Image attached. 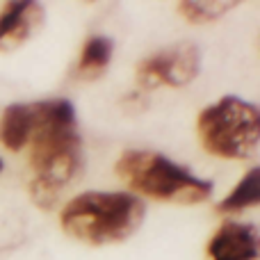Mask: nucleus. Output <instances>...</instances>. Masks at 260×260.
<instances>
[{"instance_id": "obj_1", "label": "nucleus", "mask_w": 260, "mask_h": 260, "mask_svg": "<svg viewBox=\"0 0 260 260\" xmlns=\"http://www.w3.org/2000/svg\"><path fill=\"white\" fill-rule=\"evenodd\" d=\"M35 126L30 135V194L39 208H53L59 192L80 169V137L76 110L69 101L32 103Z\"/></svg>"}, {"instance_id": "obj_2", "label": "nucleus", "mask_w": 260, "mask_h": 260, "mask_svg": "<svg viewBox=\"0 0 260 260\" xmlns=\"http://www.w3.org/2000/svg\"><path fill=\"white\" fill-rule=\"evenodd\" d=\"M144 203L126 192H85L62 208V229L85 244H112L130 238L144 221Z\"/></svg>"}, {"instance_id": "obj_3", "label": "nucleus", "mask_w": 260, "mask_h": 260, "mask_svg": "<svg viewBox=\"0 0 260 260\" xmlns=\"http://www.w3.org/2000/svg\"><path fill=\"white\" fill-rule=\"evenodd\" d=\"M114 169L133 192L146 194L157 201L192 206L206 201L212 194L210 180L199 178L189 169L155 151H126Z\"/></svg>"}, {"instance_id": "obj_4", "label": "nucleus", "mask_w": 260, "mask_h": 260, "mask_svg": "<svg viewBox=\"0 0 260 260\" xmlns=\"http://www.w3.org/2000/svg\"><path fill=\"white\" fill-rule=\"evenodd\" d=\"M199 137L208 153L219 157H251L260 139V112L256 105L224 96L199 114Z\"/></svg>"}, {"instance_id": "obj_5", "label": "nucleus", "mask_w": 260, "mask_h": 260, "mask_svg": "<svg viewBox=\"0 0 260 260\" xmlns=\"http://www.w3.org/2000/svg\"><path fill=\"white\" fill-rule=\"evenodd\" d=\"M199 73V50L194 44H178L142 59L137 67V85L142 89L183 87Z\"/></svg>"}, {"instance_id": "obj_6", "label": "nucleus", "mask_w": 260, "mask_h": 260, "mask_svg": "<svg viewBox=\"0 0 260 260\" xmlns=\"http://www.w3.org/2000/svg\"><path fill=\"white\" fill-rule=\"evenodd\" d=\"M210 260H256L258 258V231L253 224H224L208 242Z\"/></svg>"}, {"instance_id": "obj_7", "label": "nucleus", "mask_w": 260, "mask_h": 260, "mask_svg": "<svg viewBox=\"0 0 260 260\" xmlns=\"http://www.w3.org/2000/svg\"><path fill=\"white\" fill-rule=\"evenodd\" d=\"M44 21V7L30 0L7 3L0 12V50H12L21 46L35 27Z\"/></svg>"}, {"instance_id": "obj_8", "label": "nucleus", "mask_w": 260, "mask_h": 260, "mask_svg": "<svg viewBox=\"0 0 260 260\" xmlns=\"http://www.w3.org/2000/svg\"><path fill=\"white\" fill-rule=\"evenodd\" d=\"M35 126V110L32 103H14L5 108L0 117V144L9 151H21L27 146Z\"/></svg>"}, {"instance_id": "obj_9", "label": "nucleus", "mask_w": 260, "mask_h": 260, "mask_svg": "<svg viewBox=\"0 0 260 260\" xmlns=\"http://www.w3.org/2000/svg\"><path fill=\"white\" fill-rule=\"evenodd\" d=\"M114 44L108 37H91L82 46V55L76 64V78L78 80H96L105 73L110 59H112Z\"/></svg>"}, {"instance_id": "obj_10", "label": "nucleus", "mask_w": 260, "mask_h": 260, "mask_svg": "<svg viewBox=\"0 0 260 260\" xmlns=\"http://www.w3.org/2000/svg\"><path fill=\"white\" fill-rule=\"evenodd\" d=\"M258 201H260V169L253 167V169L247 171V176L235 185L233 192L217 206V210L235 212V210H244V208L258 206Z\"/></svg>"}, {"instance_id": "obj_11", "label": "nucleus", "mask_w": 260, "mask_h": 260, "mask_svg": "<svg viewBox=\"0 0 260 260\" xmlns=\"http://www.w3.org/2000/svg\"><path fill=\"white\" fill-rule=\"evenodd\" d=\"M235 0H208V3H197V0H187V3H180L178 9L187 21L192 23H210L217 21L219 16H224L229 9L235 7Z\"/></svg>"}, {"instance_id": "obj_12", "label": "nucleus", "mask_w": 260, "mask_h": 260, "mask_svg": "<svg viewBox=\"0 0 260 260\" xmlns=\"http://www.w3.org/2000/svg\"><path fill=\"white\" fill-rule=\"evenodd\" d=\"M3 167H5V162H3V160H0V171H3Z\"/></svg>"}]
</instances>
